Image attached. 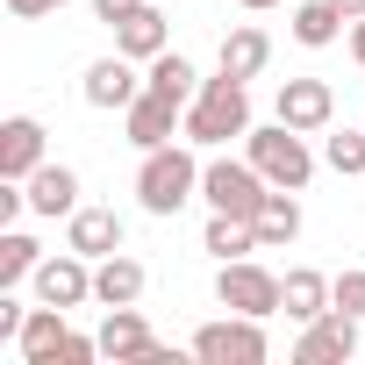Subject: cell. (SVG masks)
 Here are the masks:
<instances>
[{
    "label": "cell",
    "mask_w": 365,
    "mask_h": 365,
    "mask_svg": "<svg viewBox=\"0 0 365 365\" xmlns=\"http://www.w3.org/2000/svg\"><path fill=\"white\" fill-rule=\"evenodd\" d=\"M36 301H51V308H79V301H93V258H79V251L43 258V265H36Z\"/></svg>",
    "instance_id": "30bf717a"
},
{
    "label": "cell",
    "mask_w": 365,
    "mask_h": 365,
    "mask_svg": "<svg viewBox=\"0 0 365 365\" xmlns=\"http://www.w3.org/2000/svg\"><path fill=\"white\" fill-rule=\"evenodd\" d=\"M22 365H58V344H65V308H29V322H22Z\"/></svg>",
    "instance_id": "44dd1931"
},
{
    "label": "cell",
    "mask_w": 365,
    "mask_h": 365,
    "mask_svg": "<svg viewBox=\"0 0 365 365\" xmlns=\"http://www.w3.org/2000/svg\"><path fill=\"white\" fill-rule=\"evenodd\" d=\"M43 165V122L36 115H8L0 122V179H29Z\"/></svg>",
    "instance_id": "5bb4252c"
},
{
    "label": "cell",
    "mask_w": 365,
    "mask_h": 365,
    "mask_svg": "<svg viewBox=\"0 0 365 365\" xmlns=\"http://www.w3.org/2000/svg\"><path fill=\"white\" fill-rule=\"evenodd\" d=\"M65 251H79V258H115L122 251V215L115 208H72L65 215Z\"/></svg>",
    "instance_id": "8fae6325"
},
{
    "label": "cell",
    "mask_w": 365,
    "mask_h": 365,
    "mask_svg": "<svg viewBox=\"0 0 365 365\" xmlns=\"http://www.w3.org/2000/svg\"><path fill=\"white\" fill-rule=\"evenodd\" d=\"M122 115H129V143L136 150H158V143H172V129H187V101L165 93V86H150V79H143V93Z\"/></svg>",
    "instance_id": "52a82bcc"
},
{
    "label": "cell",
    "mask_w": 365,
    "mask_h": 365,
    "mask_svg": "<svg viewBox=\"0 0 365 365\" xmlns=\"http://www.w3.org/2000/svg\"><path fill=\"white\" fill-rule=\"evenodd\" d=\"M201 251H215L222 265H230V258H251V251H258L251 215H222V208H215V215H208V230H201Z\"/></svg>",
    "instance_id": "7402d4cb"
},
{
    "label": "cell",
    "mask_w": 365,
    "mask_h": 365,
    "mask_svg": "<svg viewBox=\"0 0 365 365\" xmlns=\"http://www.w3.org/2000/svg\"><path fill=\"white\" fill-rule=\"evenodd\" d=\"M237 8H251V15H265V8H279V0H237Z\"/></svg>",
    "instance_id": "d6a6232c"
},
{
    "label": "cell",
    "mask_w": 365,
    "mask_h": 365,
    "mask_svg": "<svg viewBox=\"0 0 365 365\" xmlns=\"http://www.w3.org/2000/svg\"><path fill=\"white\" fill-rule=\"evenodd\" d=\"M101 358V336H79V329H65V344H58V365H93Z\"/></svg>",
    "instance_id": "83f0119b"
},
{
    "label": "cell",
    "mask_w": 365,
    "mask_h": 365,
    "mask_svg": "<svg viewBox=\"0 0 365 365\" xmlns=\"http://www.w3.org/2000/svg\"><path fill=\"white\" fill-rule=\"evenodd\" d=\"M143 287H150V272H143L129 251H115V258L93 265V301H101V308H129V301H143Z\"/></svg>",
    "instance_id": "e0dca14e"
},
{
    "label": "cell",
    "mask_w": 365,
    "mask_h": 365,
    "mask_svg": "<svg viewBox=\"0 0 365 365\" xmlns=\"http://www.w3.org/2000/svg\"><path fill=\"white\" fill-rule=\"evenodd\" d=\"M336 8H344V22H365V0H336Z\"/></svg>",
    "instance_id": "1f68e13d"
},
{
    "label": "cell",
    "mask_w": 365,
    "mask_h": 365,
    "mask_svg": "<svg viewBox=\"0 0 365 365\" xmlns=\"http://www.w3.org/2000/svg\"><path fill=\"white\" fill-rule=\"evenodd\" d=\"M194 358L201 365H265L272 344H265V315H222V322H201L194 329Z\"/></svg>",
    "instance_id": "277c9868"
},
{
    "label": "cell",
    "mask_w": 365,
    "mask_h": 365,
    "mask_svg": "<svg viewBox=\"0 0 365 365\" xmlns=\"http://www.w3.org/2000/svg\"><path fill=\"white\" fill-rule=\"evenodd\" d=\"M143 93V79H136V58H93L86 65V108H129Z\"/></svg>",
    "instance_id": "4fadbf2b"
},
{
    "label": "cell",
    "mask_w": 365,
    "mask_h": 365,
    "mask_svg": "<svg viewBox=\"0 0 365 365\" xmlns=\"http://www.w3.org/2000/svg\"><path fill=\"white\" fill-rule=\"evenodd\" d=\"M158 351V336H150V322H143V308L129 301V308H108V322H101V358H115V365H143Z\"/></svg>",
    "instance_id": "7c38bea8"
},
{
    "label": "cell",
    "mask_w": 365,
    "mask_h": 365,
    "mask_svg": "<svg viewBox=\"0 0 365 365\" xmlns=\"http://www.w3.org/2000/svg\"><path fill=\"white\" fill-rule=\"evenodd\" d=\"M194 194H201V158H194L187 143L143 150V165H136V201H143V215H179Z\"/></svg>",
    "instance_id": "6da1fadb"
},
{
    "label": "cell",
    "mask_w": 365,
    "mask_h": 365,
    "mask_svg": "<svg viewBox=\"0 0 365 365\" xmlns=\"http://www.w3.org/2000/svg\"><path fill=\"white\" fill-rule=\"evenodd\" d=\"M322 158H329L344 179H365V129H344V136H329V143H322Z\"/></svg>",
    "instance_id": "484cf974"
},
{
    "label": "cell",
    "mask_w": 365,
    "mask_h": 365,
    "mask_svg": "<svg viewBox=\"0 0 365 365\" xmlns=\"http://www.w3.org/2000/svg\"><path fill=\"white\" fill-rule=\"evenodd\" d=\"M215 301L237 315H279V272H265L258 258H230L215 272Z\"/></svg>",
    "instance_id": "8992f818"
},
{
    "label": "cell",
    "mask_w": 365,
    "mask_h": 365,
    "mask_svg": "<svg viewBox=\"0 0 365 365\" xmlns=\"http://www.w3.org/2000/svg\"><path fill=\"white\" fill-rule=\"evenodd\" d=\"M22 187H29V215H51V222H58V215L79 208V172H72V165H51V158H43Z\"/></svg>",
    "instance_id": "9a60e30c"
},
{
    "label": "cell",
    "mask_w": 365,
    "mask_h": 365,
    "mask_svg": "<svg viewBox=\"0 0 365 365\" xmlns=\"http://www.w3.org/2000/svg\"><path fill=\"white\" fill-rule=\"evenodd\" d=\"M251 230H258V251H287V244L301 237V201H294V187H272L265 208L251 215Z\"/></svg>",
    "instance_id": "ac0fdd59"
},
{
    "label": "cell",
    "mask_w": 365,
    "mask_h": 365,
    "mask_svg": "<svg viewBox=\"0 0 365 365\" xmlns=\"http://www.w3.org/2000/svg\"><path fill=\"white\" fill-rule=\"evenodd\" d=\"M244 129H251V79L237 72L201 79V93L187 101V143H230Z\"/></svg>",
    "instance_id": "7a4b0ae2"
},
{
    "label": "cell",
    "mask_w": 365,
    "mask_h": 365,
    "mask_svg": "<svg viewBox=\"0 0 365 365\" xmlns=\"http://www.w3.org/2000/svg\"><path fill=\"white\" fill-rule=\"evenodd\" d=\"M272 194V179L251 165V158H208L201 165V201L222 208V215H258Z\"/></svg>",
    "instance_id": "5b68a950"
},
{
    "label": "cell",
    "mask_w": 365,
    "mask_h": 365,
    "mask_svg": "<svg viewBox=\"0 0 365 365\" xmlns=\"http://www.w3.org/2000/svg\"><path fill=\"white\" fill-rule=\"evenodd\" d=\"M136 8H143V0H93V15H101V22H108V29H115V22H122V15H136Z\"/></svg>",
    "instance_id": "f546056e"
},
{
    "label": "cell",
    "mask_w": 365,
    "mask_h": 365,
    "mask_svg": "<svg viewBox=\"0 0 365 365\" xmlns=\"http://www.w3.org/2000/svg\"><path fill=\"white\" fill-rule=\"evenodd\" d=\"M272 65V36L258 29V22H237L230 36H222V72H237V79H258Z\"/></svg>",
    "instance_id": "d6986e66"
},
{
    "label": "cell",
    "mask_w": 365,
    "mask_h": 365,
    "mask_svg": "<svg viewBox=\"0 0 365 365\" xmlns=\"http://www.w3.org/2000/svg\"><path fill=\"white\" fill-rule=\"evenodd\" d=\"M329 115H336L329 79H279V122H287V129L315 136V129H329Z\"/></svg>",
    "instance_id": "9c48e42d"
},
{
    "label": "cell",
    "mask_w": 365,
    "mask_h": 365,
    "mask_svg": "<svg viewBox=\"0 0 365 365\" xmlns=\"http://www.w3.org/2000/svg\"><path fill=\"white\" fill-rule=\"evenodd\" d=\"M43 265V244L22 237V230H0V287H15V279H36Z\"/></svg>",
    "instance_id": "cb8c5ba5"
},
{
    "label": "cell",
    "mask_w": 365,
    "mask_h": 365,
    "mask_svg": "<svg viewBox=\"0 0 365 365\" xmlns=\"http://www.w3.org/2000/svg\"><path fill=\"white\" fill-rule=\"evenodd\" d=\"M344 358H358V315L329 308V315L301 322V344H294V365H344Z\"/></svg>",
    "instance_id": "ba28073f"
},
{
    "label": "cell",
    "mask_w": 365,
    "mask_h": 365,
    "mask_svg": "<svg viewBox=\"0 0 365 365\" xmlns=\"http://www.w3.org/2000/svg\"><path fill=\"white\" fill-rule=\"evenodd\" d=\"M150 86H165V93H179V101H194V93H201L194 65L179 58V51H158V58H150Z\"/></svg>",
    "instance_id": "d4e9b609"
},
{
    "label": "cell",
    "mask_w": 365,
    "mask_h": 365,
    "mask_svg": "<svg viewBox=\"0 0 365 365\" xmlns=\"http://www.w3.org/2000/svg\"><path fill=\"white\" fill-rule=\"evenodd\" d=\"M65 0H8V15H22V22H36V15H58Z\"/></svg>",
    "instance_id": "f1b7e54d"
},
{
    "label": "cell",
    "mask_w": 365,
    "mask_h": 365,
    "mask_svg": "<svg viewBox=\"0 0 365 365\" xmlns=\"http://www.w3.org/2000/svg\"><path fill=\"white\" fill-rule=\"evenodd\" d=\"M279 308H287L294 322H315V315H329V279H322L315 265H294V272L279 279Z\"/></svg>",
    "instance_id": "ffe728a7"
},
{
    "label": "cell",
    "mask_w": 365,
    "mask_h": 365,
    "mask_svg": "<svg viewBox=\"0 0 365 365\" xmlns=\"http://www.w3.org/2000/svg\"><path fill=\"white\" fill-rule=\"evenodd\" d=\"M351 58H358V72H365V22H351Z\"/></svg>",
    "instance_id": "4dcf8cb0"
},
{
    "label": "cell",
    "mask_w": 365,
    "mask_h": 365,
    "mask_svg": "<svg viewBox=\"0 0 365 365\" xmlns=\"http://www.w3.org/2000/svg\"><path fill=\"white\" fill-rule=\"evenodd\" d=\"M336 36H344V8H336V0H301V8H294V43L329 51Z\"/></svg>",
    "instance_id": "603a6c76"
},
{
    "label": "cell",
    "mask_w": 365,
    "mask_h": 365,
    "mask_svg": "<svg viewBox=\"0 0 365 365\" xmlns=\"http://www.w3.org/2000/svg\"><path fill=\"white\" fill-rule=\"evenodd\" d=\"M244 158L272 179V187H294V194L315 179V150H308V136L287 129V122H265V129L251 122V129H244Z\"/></svg>",
    "instance_id": "3957f363"
},
{
    "label": "cell",
    "mask_w": 365,
    "mask_h": 365,
    "mask_svg": "<svg viewBox=\"0 0 365 365\" xmlns=\"http://www.w3.org/2000/svg\"><path fill=\"white\" fill-rule=\"evenodd\" d=\"M329 308H344V315L365 322V265H344V272L329 279Z\"/></svg>",
    "instance_id": "4316f807"
},
{
    "label": "cell",
    "mask_w": 365,
    "mask_h": 365,
    "mask_svg": "<svg viewBox=\"0 0 365 365\" xmlns=\"http://www.w3.org/2000/svg\"><path fill=\"white\" fill-rule=\"evenodd\" d=\"M115 51H122V58H136V65H150L158 51H172V22L143 0L136 15H122V22H115Z\"/></svg>",
    "instance_id": "2e32d148"
}]
</instances>
